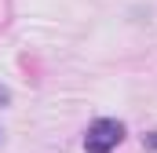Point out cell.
<instances>
[{
	"mask_svg": "<svg viewBox=\"0 0 157 153\" xmlns=\"http://www.w3.org/2000/svg\"><path fill=\"white\" fill-rule=\"evenodd\" d=\"M7 102H11V91H7V88L0 84V106H7Z\"/></svg>",
	"mask_w": 157,
	"mask_h": 153,
	"instance_id": "7a4b0ae2",
	"label": "cell"
},
{
	"mask_svg": "<svg viewBox=\"0 0 157 153\" xmlns=\"http://www.w3.org/2000/svg\"><path fill=\"white\" fill-rule=\"evenodd\" d=\"M121 139H124V124L113 120V117H99L84 135V150L88 153H113L121 146Z\"/></svg>",
	"mask_w": 157,
	"mask_h": 153,
	"instance_id": "6da1fadb",
	"label": "cell"
},
{
	"mask_svg": "<svg viewBox=\"0 0 157 153\" xmlns=\"http://www.w3.org/2000/svg\"><path fill=\"white\" fill-rule=\"evenodd\" d=\"M143 142H146L150 150H157V131H150V139H143Z\"/></svg>",
	"mask_w": 157,
	"mask_h": 153,
	"instance_id": "3957f363",
	"label": "cell"
}]
</instances>
